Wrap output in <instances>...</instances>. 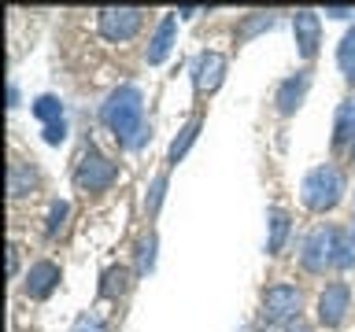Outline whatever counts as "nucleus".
Returning a JSON list of instances; mask_svg holds the SVG:
<instances>
[{"label": "nucleus", "mask_w": 355, "mask_h": 332, "mask_svg": "<svg viewBox=\"0 0 355 332\" xmlns=\"http://www.w3.org/2000/svg\"><path fill=\"white\" fill-rule=\"evenodd\" d=\"M352 155H355V140H352Z\"/></svg>", "instance_id": "28"}, {"label": "nucleus", "mask_w": 355, "mask_h": 332, "mask_svg": "<svg viewBox=\"0 0 355 332\" xmlns=\"http://www.w3.org/2000/svg\"><path fill=\"white\" fill-rule=\"evenodd\" d=\"M274 26V15H263V11H255V19L248 22V26L241 30V41H248L252 33H259V30H270Z\"/></svg>", "instance_id": "21"}, {"label": "nucleus", "mask_w": 355, "mask_h": 332, "mask_svg": "<svg viewBox=\"0 0 355 332\" xmlns=\"http://www.w3.org/2000/svg\"><path fill=\"white\" fill-rule=\"evenodd\" d=\"M288 332H311V329H307V325H300V321H296V325L288 329Z\"/></svg>", "instance_id": "27"}, {"label": "nucleus", "mask_w": 355, "mask_h": 332, "mask_svg": "<svg viewBox=\"0 0 355 332\" xmlns=\"http://www.w3.org/2000/svg\"><path fill=\"white\" fill-rule=\"evenodd\" d=\"M196 133H200V118H193L189 126H182V137H174V144H171V163H178L189 151V144L196 140Z\"/></svg>", "instance_id": "18"}, {"label": "nucleus", "mask_w": 355, "mask_h": 332, "mask_svg": "<svg viewBox=\"0 0 355 332\" xmlns=\"http://www.w3.org/2000/svg\"><path fill=\"white\" fill-rule=\"evenodd\" d=\"M337 229H315L304 243V270L311 273H326V266H333V255H337Z\"/></svg>", "instance_id": "5"}, {"label": "nucleus", "mask_w": 355, "mask_h": 332, "mask_svg": "<svg viewBox=\"0 0 355 332\" xmlns=\"http://www.w3.org/2000/svg\"><path fill=\"white\" fill-rule=\"evenodd\" d=\"M152 262H155V237L141 240V251H137V273H148V270H152Z\"/></svg>", "instance_id": "20"}, {"label": "nucleus", "mask_w": 355, "mask_h": 332, "mask_svg": "<svg viewBox=\"0 0 355 332\" xmlns=\"http://www.w3.org/2000/svg\"><path fill=\"white\" fill-rule=\"evenodd\" d=\"M226 77V55L222 52H200L196 63H193V82L200 93H215Z\"/></svg>", "instance_id": "9"}, {"label": "nucleus", "mask_w": 355, "mask_h": 332, "mask_svg": "<svg viewBox=\"0 0 355 332\" xmlns=\"http://www.w3.org/2000/svg\"><path fill=\"white\" fill-rule=\"evenodd\" d=\"M144 22V11L141 8H104L96 15V26H100V37L104 41H130L133 33L141 30Z\"/></svg>", "instance_id": "4"}, {"label": "nucleus", "mask_w": 355, "mask_h": 332, "mask_svg": "<svg viewBox=\"0 0 355 332\" xmlns=\"http://www.w3.org/2000/svg\"><path fill=\"white\" fill-rule=\"evenodd\" d=\"M163 188H166V177H155V185H152V199H148V210L159 207V199H163Z\"/></svg>", "instance_id": "24"}, {"label": "nucleus", "mask_w": 355, "mask_h": 332, "mask_svg": "<svg viewBox=\"0 0 355 332\" xmlns=\"http://www.w3.org/2000/svg\"><path fill=\"white\" fill-rule=\"evenodd\" d=\"M100 118L111 129V137L126 148H141L148 129H144V96L137 85H119L107 96V104L100 107Z\"/></svg>", "instance_id": "1"}, {"label": "nucleus", "mask_w": 355, "mask_h": 332, "mask_svg": "<svg viewBox=\"0 0 355 332\" xmlns=\"http://www.w3.org/2000/svg\"><path fill=\"white\" fill-rule=\"evenodd\" d=\"M67 210H71V207H67V199H55V203L49 207V225H44V229H49V237H55V232L63 229V221H67Z\"/></svg>", "instance_id": "19"}, {"label": "nucleus", "mask_w": 355, "mask_h": 332, "mask_svg": "<svg viewBox=\"0 0 355 332\" xmlns=\"http://www.w3.org/2000/svg\"><path fill=\"white\" fill-rule=\"evenodd\" d=\"M333 140H337V144L355 140V100H344V104H340L337 126H333Z\"/></svg>", "instance_id": "15"}, {"label": "nucleus", "mask_w": 355, "mask_h": 332, "mask_svg": "<svg viewBox=\"0 0 355 332\" xmlns=\"http://www.w3.org/2000/svg\"><path fill=\"white\" fill-rule=\"evenodd\" d=\"M37 188V174H33L30 163H11V177H8V192L11 199H22Z\"/></svg>", "instance_id": "13"}, {"label": "nucleus", "mask_w": 355, "mask_h": 332, "mask_svg": "<svg viewBox=\"0 0 355 332\" xmlns=\"http://www.w3.org/2000/svg\"><path fill=\"white\" fill-rule=\"evenodd\" d=\"M300 314V288L296 284H270L263 292V317L266 321H288Z\"/></svg>", "instance_id": "7"}, {"label": "nucleus", "mask_w": 355, "mask_h": 332, "mask_svg": "<svg viewBox=\"0 0 355 332\" xmlns=\"http://www.w3.org/2000/svg\"><path fill=\"white\" fill-rule=\"evenodd\" d=\"M326 15H333V19H348V15H355V8H326Z\"/></svg>", "instance_id": "25"}, {"label": "nucleus", "mask_w": 355, "mask_h": 332, "mask_svg": "<svg viewBox=\"0 0 355 332\" xmlns=\"http://www.w3.org/2000/svg\"><path fill=\"white\" fill-rule=\"evenodd\" d=\"M115 177H119V166L107 155H100L96 148H85V155L78 159V170H74V185L82 192H104V188L115 185Z\"/></svg>", "instance_id": "3"}, {"label": "nucleus", "mask_w": 355, "mask_h": 332, "mask_svg": "<svg viewBox=\"0 0 355 332\" xmlns=\"http://www.w3.org/2000/svg\"><path fill=\"white\" fill-rule=\"evenodd\" d=\"M293 33H296V48L304 59H311V55L318 52V41H322V19H318V11H296L293 15Z\"/></svg>", "instance_id": "8"}, {"label": "nucleus", "mask_w": 355, "mask_h": 332, "mask_svg": "<svg viewBox=\"0 0 355 332\" xmlns=\"http://www.w3.org/2000/svg\"><path fill=\"white\" fill-rule=\"evenodd\" d=\"M352 262H355V255H352V248H348V240L337 237V255H333V266H337V270H348Z\"/></svg>", "instance_id": "22"}, {"label": "nucleus", "mask_w": 355, "mask_h": 332, "mask_svg": "<svg viewBox=\"0 0 355 332\" xmlns=\"http://www.w3.org/2000/svg\"><path fill=\"white\" fill-rule=\"evenodd\" d=\"M55 284H60V266H55V262L41 259V262H33L30 270H26V295H30V299L52 295Z\"/></svg>", "instance_id": "11"}, {"label": "nucleus", "mask_w": 355, "mask_h": 332, "mask_svg": "<svg viewBox=\"0 0 355 332\" xmlns=\"http://www.w3.org/2000/svg\"><path fill=\"white\" fill-rule=\"evenodd\" d=\"M348 310H352V288L344 284V281H333L322 288V295H318V321L326 329H337L344 317H348Z\"/></svg>", "instance_id": "6"}, {"label": "nucleus", "mask_w": 355, "mask_h": 332, "mask_svg": "<svg viewBox=\"0 0 355 332\" xmlns=\"http://www.w3.org/2000/svg\"><path fill=\"white\" fill-rule=\"evenodd\" d=\"M337 66L348 82H355V30H348L337 44Z\"/></svg>", "instance_id": "17"}, {"label": "nucleus", "mask_w": 355, "mask_h": 332, "mask_svg": "<svg viewBox=\"0 0 355 332\" xmlns=\"http://www.w3.org/2000/svg\"><path fill=\"white\" fill-rule=\"evenodd\" d=\"M174 33H178V11H174V15H163L159 26H155V33H152L148 52H144L152 66H159L166 55H171V48H174Z\"/></svg>", "instance_id": "12"}, {"label": "nucleus", "mask_w": 355, "mask_h": 332, "mask_svg": "<svg viewBox=\"0 0 355 332\" xmlns=\"http://www.w3.org/2000/svg\"><path fill=\"white\" fill-rule=\"evenodd\" d=\"M307 89H311V71H296L293 77H285V82L277 85V93H274L277 111H282V115H296V107L304 104Z\"/></svg>", "instance_id": "10"}, {"label": "nucleus", "mask_w": 355, "mask_h": 332, "mask_svg": "<svg viewBox=\"0 0 355 332\" xmlns=\"http://www.w3.org/2000/svg\"><path fill=\"white\" fill-rule=\"evenodd\" d=\"M288 229H293V225H288V214L282 207H270V240H266V251H270V255L282 251L285 240H288Z\"/></svg>", "instance_id": "14"}, {"label": "nucleus", "mask_w": 355, "mask_h": 332, "mask_svg": "<svg viewBox=\"0 0 355 332\" xmlns=\"http://www.w3.org/2000/svg\"><path fill=\"white\" fill-rule=\"evenodd\" d=\"M33 115H37L44 126H55V122H67L63 118V104L55 100L52 93H44V96H37L33 100Z\"/></svg>", "instance_id": "16"}, {"label": "nucleus", "mask_w": 355, "mask_h": 332, "mask_svg": "<svg viewBox=\"0 0 355 332\" xmlns=\"http://www.w3.org/2000/svg\"><path fill=\"white\" fill-rule=\"evenodd\" d=\"M344 196V174L337 170V166H315L304 185H300V199H304L307 210H315V214H322V210H333L340 203Z\"/></svg>", "instance_id": "2"}, {"label": "nucleus", "mask_w": 355, "mask_h": 332, "mask_svg": "<svg viewBox=\"0 0 355 332\" xmlns=\"http://www.w3.org/2000/svg\"><path fill=\"white\" fill-rule=\"evenodd\" d=\"M19 266V248H8V273H15Z\"/></svg>", "instance_id": "26"}, {"label": "nucleus", "mask_w": 355, "mask_h": 332, "mask_svg": "<svg viewBox=\"0 0 355 332\" xmlns=\"http://www.w3.org/2000/svg\"><path fill=\"white\" fill-rule=\"evenodd\" d=\"M71 332H107V329H104V321H100V317L82 314V317L74 321V329H71Z\"/></svg>", "instance_id": "23"}]
</instances>
